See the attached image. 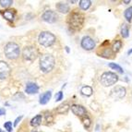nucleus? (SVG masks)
Here are the masks:
<instances>
[{
	"instance_id": "obj_1",
	"label": "nucleus",
	"mask_w": 132,
	"mask_h": 132,
	"mask_svg": "<svg viewBox=\"0 0 132 132\" xmlns=\"http://www.w3.org/2000/svg\"><path fill=\"white\" fill-rule=\"evenodd\" d=\"M84 20H85L84 14L78 10H74L68 17V24L73 31H79L83 26Z\"/></svg>"
},
{
	"instance_id": "obj_2",
	"label": "nucleus",
	"mask_w": 132,
	"mask_h": 132,
	"mask_svg": "<svg viewBox=\"0 0 132 132\" xmlns=\"http://www.w3.org/2000/svg\"><path fill=\"white\" fill-rule=\"evenodd\" d=\"M55 57L52 55H44L40 58V68L44 73L49 72L55 67Z\"/></svg>"
},
{
	"instance_id": "obj_3",
	"label": "nucleus",
	"mask_w": 132,
	"mask_h": 132,
	"mask_svg": "<svg viewBox=\"0 0 132 132\" xmlns=\"http://www.w3.org/2000/svg\"><path fill=\"white\" fill-rule=\"evenodd\" d=\"M20 46L15 43H9L5 46V54L9 59H16L20 55Z\"/></svg>"
},
{
	"instance_id": "obj_4",
	"label": "nucleus",
	"mask_w": 132,
	"mask_h": 132,
	"mask_svg": "<svg viewBox=\"0 0 132 132\" xmlns=\"http://www.w3.org/2000/svg\"><path fill=\"white\" fill-rule=\"evenodd\" d=\"M39 43L44 47L51 46L55 42V36L49 31H43L39 35Z\"/></svg>"
},
{
	"instance_id": "obj_5",
	"label": "nucleus",
	"mask_w": 132,
	"mask_h": 132,
	"mask_svg": "<svg viewBox=\"0 0 132 132\" xmlns=\"http://www.w3.org/2000/svg\"><path fill=\"white\" fill-rule=\"evenodd\" d=\"M118 80V76L113 72H104L101 76V83L104 87H109L116 84Z\"/></svg>"
},
{
	"instance_id": "obj_6",
	"label": "nucleus",
	"mask_w": 132,
	"mask_h": 132,
	"mask_svg": "<svg viewBox=\"0 0 132 132\" xmlns=\"http://www.w3.org/2000/svg\"><path fill=\"white\" fill-rule=\"evenodd\" d=\"M22 55L26 60H30L32 61L37 57L38 55V51L35 47L33 46H27L23 49L22 51Z\"/></svg>"
},
{
	"instance_id": "obj_7",
	"label": "nucleus",
	"mask_w": 132,
	"mask_h": 132,
	"mask_svg": "<svg viewBox=\"0 0 132 132\" xmlns=\"http://www.w3.org/2000/svg\"><path fill=\"white\" fill-rule=\"evenodd\" d=\"M126 88L123 86H116L114 89L110 92V97H112L114 100H120L124 98L126 95Z\"/></svg>"
},
{
	"instance_id": "obj_8",
	"label": "nucleus",
	"mask_w": 132,
	"mask_h": 132,
	"mask_svg": "<svg viewBox=\"0 0 132 132\" xmlns=\"http://www.w3.org/2000/svg\"><path fill=\"white\" fill-rule=\"evenodd\" d=\"M57 18H58L57 14L55 13V11H52V10L45 11L42 16L43 20H44V21H46V22H49V23L55 22L57 20Z\"/></svg>"
},
{
	"instance_id": "obj_9",
	"label": "nucleus",
	"mask_w": 132,
	"mask_h": 132,
	"mask_svg": "<svg viewBox=\"0 0 132 132\" xmlns=\"http://www.w3.org/2000/svg\"><path fill=\"white\" fill-rule=\"evenodd\" d=\"M81 47L85 50H93L95 47V42L89 36H85L81 40Z\"/></svg>"
},
{
	"instance_id": "obj_10",
	"label": "nucleus",
	"mask_w": 132,
	"mask_h": 132,
	"mask_svg": "<svg viewBox=\"0 0 132 132\" xmlns=\"http://www.w3.org/2000/svg\"><path fill=\"white\" fill-rule=\"evenodd\" d=\"M10 72L9 65L4 61H0V79H7Z\"/></svg>"
},
{
	"instance_id": "obj_11",
	"label": "nucleus",
	"mask_w": 132,
	"mask_h": 132,
	"mask_svg": "<svg viewBox=\"0 0 132 132\" xmlns=\"http://www.w3.org/2000/svg\"><path fill=\"white\" fill-rule=\"evenodd\" d=\"M71 110H72L73 114L78 116V117H84L86 114V109L81 105L74 104L71 106Z\"/></svg>"
},
{
	"instance_id": "obj_12",
	"label": "nucleus",
	"mask_w": 132,
	"mask_h": 132,
	"mask_svg": "<svg viewBox=\"0 0 132 132\" xmlns=\"http://www.w3.org/2000/svg\"><path fill=\"white\" fill-rule=\"evenodd\" d=\"M26 93L29 94H34V93H37L38 90H39V87L38 85H36L35 83H32V82H29L26 86Z\"/></svg>"
},
{
	"instance_id": "obj_13",
	"label": "nucleus",
	"mask_w": 132,
	"mask_h": 132,
	"mask_svg": "<svg viewBox=\"0 0 132 132\" xmlns=\"http://www.w3.org/2000/svg\"><path fill=\"white\" fill-rule=\"evenodd\" d=\"M51 96H52L51 92H46V93H44V94H42L41 96H40V104H47L49 100L51 99Z\"/></svg>"
},
{
	"instance_id": "obj_14",
	"label": "nucleus",
	"mask_w": 132,
	"mask_h": 132,
	"mask_svg": "<svg viewBox=\"0 0 132 132\" xmlns=\"http://www.w3.org/2000/svg\"><path fill=\"white\" fill-rule=\"evenodd\" d=\"M56 9L61 13H68L69 11V6L66 3H57Z\"/></svg>"
},
{
	"instance_id": "obj_15",
	"label": "nucleus",
	"mask_w": 132,
	"mask_h": 132,
	"mask_svg": "<svg viewBox=\"0 0 132 132\" xmlns=\"http://www.w3.org/2000/svg\"><path fill=\"white\" fill-rule=\"evenodd\" d=\"M68 109H69V105L67 104H63L55 109V112H56L57 114H66V113L68 111Z\"/></svg>"
},
{
	"instance_id": "obj_16",
	"label": "nucleus",
	"mask_w": 132,
	"mask_h": 132,
	"mask_svg": "<svg viewBox=\"0 0 132 132\" xmlns=\"http://www.w3.org/2000/svg\"><path fill=\"white\" fill-rule=\"evenodd\" d=\"M42 118L43 117L41 114H38V116L34 117L31 120V125L32 126V127H38V126L41 124V122H42Z\"/></svg>"
},
{
	"instance_id": "obj_17",
	"label": "nucleus",
	"mask_w": 132,
	"mask_h": 132,
	"mask_svg": "<svg viewBox=\"0 0 132 132\" xmlns=\"http://www.w3.org/2000/svg\"><path fill=\"white\" fill-rule=\"evenodd\" d=\"M92 5V1L90 0H80L79 1V7L83 10H87Z\"/></svg>"
},
{
	"instance_id": "obj_18",
	"label": "nucleus",
	"mask_w": 132,
	"mask_h": 132,
	"mask_svg": "<svg viewBox=\"0 0 132 132\" xmlns=\"http://www.w3.org/2000/svg\"><path fill=\"white\" fill-rule=\"evenodd\" d=\"M3 16L6 20H9V21H13L14 20V12L13 10H6L3 12Z\"/></svg>"
},
{
	"instance_id": "obj_19",
	"label": "nucleus",
	"mask_w": 132,
	"mask_h": 132,
	"mask_svg": "<svg viewBox=\"0 0 132 132\" xmlns=\"http://www.w3.org/2000/svg\"><path fill=\"white\" fill-rule=\"evenodd\" d=\"M81 93L85 96H90V95L93 94V88L90 87V86H84L81 88Z\"/></svg>"
},
{
	"instance_id": "obj_20",
	"label": "nucleus",
	"mask_w": 132,
	"mask_h": 132,
	"mask_svg": "<svg viewBox=\"0 0 132 132\" xmlns=\"http://www.w3.org/2000/svg\"><path fill=\"white\" fill-rule=\"evenodd\" d=\"M121 47H122V42L119 41V40H117V41H114L112 45V51L114 53H117L121 49Z\"/></svg>"
},
{
	"instance_id": "obj_21",
	"label": "nucleus",
	"mask_w": 132,
	"mask_h": 132,
	"mask_svg": "<svg viewBox=\"0 0 132 132\" xmlns=\"http://www.w3.org/2000/svg\"><path fill=\"white\" fill-rule=\"evenodd\" d=\"M128 34H129V31H128V27L126 24H123L121 27V35L123 38H128Z\"/></svg>"
},
{
	"instance_id": "obj_22",
	"label": "nucleus",
	"mask_w": 132,
	"mask_h": 132,
	"mask_svg": "<svg viewBox=\"0 0 132 132\" xmlns=\"http://www.w3.org/2000/svg\"><path fill=\"white\" fill-rule=\"evenodd\" d=\"M124 16H125V18L127 19V20L130 21L132 19V7H128V9H126L125 13H124Z\"/></svg>"
},
{
	"instance_id": "obj_23",
	"label": "nucleus",
	"mask_w": 132,
	"mask_h": 132,
	"mask_svg": "<svg viewBox=\"0 0 132 132\" xmlns=\"http://www.w3.org/2000/svg\"><path fill=\"white\" fill-rule=\"evenodd\" d=\"M109 67H110V68H112V69L117 70L118 72H120V73H123L124 72L123 68H122L120 66H118L117 64H116V63H110V64H109Z\"/></svg>"
},
{
	"instance_id": "obj_24",
	"label": "nucleus",
	"mask_w": 132,
	"mask_h": 132,
	"mask_svg": "<svg viewBox=\"0 0 132 132\" xmlns=\"http://www.w3.org/2000/svg\"><path fill=\"white\" fill-rule=\"evenodd\" d=\"M12 3H13L12 0H0V5H1V7H9Z\"/></svg>"
},
{
	"instance_id": "obj_25",
	"label": "nucleus",
	"mask_w": 132,
	"mask_h": 132,
	"mask_svg": "<svg viewBox=\"0 0 132 132\" xmlns=\"http://www.w3.org/2000/svg\"><path fill=\"white\" fill-rule=\"evenodd\" d=\"M4 128L7 130L9 132H11L12 131V123L10 121H7L4 124Z\"/></svg>"
},
{
	"instance_id": "obj_26",
	"label": "nucleus",
	"mask_w": 132,
	"mask_h": 132,
	"mask_svg": "<svg viewBox=\"0 0 132 132\" xmlns=\"http://www.w3.org/2000/svg\"><path fill=\"white\" fill-rule=\"evenodd\" d=\"M62 98H63V93H62V92H58V93L55 94V101L56 102L61 101Z\"/></svg>"
},
{
	"instance_id": "obj_27",
	"label": "nucleus",
	"mask_w": 132,
	"mask_h": 132,
	"mask_svg": "<svg viewBox=\"0 0 132 132\" xmlns=\"http://www.w3.org/2000/svg\"><path fill=\"white\" fill-rule=\"evenodd\" d=\"M90 119L89 118H87V119H84V126H85L86 128H89L90 127Z\"/></svg>"
},
{
	"instance_id": "obj_28",
	"label": "nucleus",
	"mask_w": 132,
	"mask_h": 132,
	"mask_svg": "<svg viewBox=\"0 0 132 132\" xmlns=\"http://www.w3.org/2000/svg\"><path fill=\"white\" fill-rule=\"evenodd\" d=\"M46 121L47 122H52V121H53V117H52V116H49V117L47 116V117H46Z\"/></svg>"
},
{
	"instance_id": "obj_29",
	"label": "nucleus",
	"mask_w": 132,
	"mask_h": 132,
	"mask_svg": "<svg viewBox=\"0 0 132 132\" xmlns=\"http://www.w3.org/2000/svg\"><path fill=\"white\" fill-rule=\"evenodd\" d=\"M21 118H22V116H21V117H19L18 118L16 119V120H15V123H14V126H17V125H18L19 121H20V120Z\"/></svg>"
},
{
	"instance_id": "obj_30",
	"label": "nucleus",
	"mask_w": 132,
	"mask_h": 132,
	"mask_svg": "<svg viewBox=\"0 0 132 132\" xmlns=\"http://www.w3.org/2000/svg\"><path fill=\"white\" fill-rule=\"evenodd\" d=\"M5 114H6V111H5V109H3V108H0V116H4Z\"/></svg>"
},
{
	"instance_id": "obj_31",
	"label": "nucleus",
	"mask_w": 132,
	"mask_h": 132,
	"mask_svg": "<svg viewBox=\"0 0 132 132\" xmlns=\"http://www.w3.org/2000/svg\"><path fill=\"white\" fill-rule=\"evenodd\" d=\"M131 53H132V49H130V50L128 52V55H130V54H131Z\"/></svg>"
},
{
	"instance_id": "obj_32",
	"label": "nucleus",
	"mask_w": 132,
	"mask_h": 132,
	"mask_svg": "<svg viewBox=\"0 0 132 132\" xmlns=\"http://www.w3.org/2000/svg\"><path fill=\"white\" fill-rule=\"evenodd\" d=\"M130 1H124V3H126V4H128V3H129Z\"/></svg>"
},
{
	"instance_id": "obj_33",
	"label": "nucleus",
	"mask_w": 132,
	"mask_h": 132,
	"mask_svg": "<svg viewBox=\"0 0 132 132\" xmlns=\"http://www.w3.org/2000/svg\"><path fill=\"white\" fill-rule=\"evenodd\" d=\"M0 132H3V131H2V129H0Z\"/></svg>"
}]
</instances>
